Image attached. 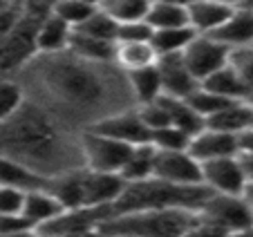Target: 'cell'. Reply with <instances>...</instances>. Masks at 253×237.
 Instances as JSON below:
<instances>
[{"mask_svg": "<svg viewBox=\"0 0 253 237\" xmlns=\"http://www.w3.org/2000/svg\"><path fill=\"white\" fill-rule=\"evenodd\" d=\"M25 96L74 132L128 108H137L126 74L115 63H92L72 52L39 54L14 76Z\"/></svg>", "mask_w": 253, "mask_h": 237, "instance_id": "1", "label": "cell"}, {"mask_svg": "<svg viewBox=\"0 0 253 237\" xmlns=\"http://www.w3.org/2000/svg\"><path fill=\"white\" fill-rule=\"evenodd\" d=\"M79 134L39 103L25 99L18 112L0 123V157L49 179L83 168Z\"/></svg>", "mask_w": 253, "mask_h": 237, "instance_id": "2", "label": "cell"}, {"mask_svg": "<svg viewBox=\"0 0 253 237\" xmlns=\"http://www.w3.org/2000/svg\"><path fill=\"white\" fill-rule=\"evenodd\" d=\"M211 195L204 184L200 186H175L159 181L155 177L137 184H126L119 199L108 208V217L134 213V210H155V208H184L195 213L202 201Z\"/></svg>", "mask_w": 253, "mask_h": 237, "instance_id": "3", "label": "cell"}, {"mask_svg": "<svg viewBox=\"0 0 253 237\" xmlns=\"http://www.w3.org/2000/svg\"><path fill=\"white\" fill-rule=\"evenodd\" d=\"M195 213L184 208H155L115 215L99 224V235L124 237H184Z\"/></svg>", "mask_w": 253, "mask_h": 237, "instance_id": "4", "label": "cell"}, {"mask_svg": "<svg viewBox=\"0 0 253 237\" xmlns=\"http://www.w3.org/2000/svg\"><path fill=\"white\" fill-rule=\"evenodd\" d=\"M20 9L23 14H20L18 25L11 29V34L5 40H0V79H14L27 63H32L39 56L36 32L47 16L29 11L25 7Z\"/></svg>", "mask_w": 253, "mask_h": 237, "instance_id": "5", "label": "cell"}, {"mask_svg": "<svg viewBox=\"0 0 253 237\" xmlns=\"http://www.w3.org/2000/svg\"><path fill=\"white\" fill-rule=\"evenodd\" d=\"M79 143H81L83 168L94 172H121L130 155V148H132L124 141L94 132V130H81Z\"/></svg>", "mask_w": 253, "mask_h": 237, "instance_id": "6", "label": "cell"}, {"mask_svg": "<svg viewBox=\"0 0 253 237\" xmlns=\"http://www.w3.org/2000/svg\"><path fill=\"white\" fill-rule=\"evenodd\" d=\"M195 213L215 224H220L229 233L247 228L253 224V206L247 199V195L211 193Z\"/></svg>", "mask_w": 253, "mask_h": 237, "instance_id": "7", "label": "cell"}, {"mask_svg": "<svg viewBox=\"0 0 253 237\" xmlns=\"http://www.w3.org/2000/svg\"><path fill=\"white\" fill-rule=\"evenodd\" d=\"M153 177L175 186H200L202 163L188 150H155Z\"/></svg>", "mask_w": 253, "mask_h": 237, "instance_id": "8", "label": "cell"}, {"mask_svg": "<svg viewBox=\"0 0 253 237\" xmlns=\"http://www.w3.org/2000/svg\"><path fill=\"white\" fill-rule=\"evenodd\" d=\"M229 52L231 49L224 47L222 43H217L215 38L195 34V38L182 52V58L186 63V67L191 70V74L202 83L213 72H217L220 67H224L229 63Z\"/></svg>", "mask_w": 253, "mask_h": 237, "instance_id": "9", "label": "cell"}, {"mask_svg": "<svg viewBox=\"0 0 253 237\" xmlns=\"http://www.w3.org/2000/svg\"><path fill=\"white\" fill-rule=\"evenodd\" d=\"M202 184L211 193H226V195H244L249 188L247 175L242 170L238 155L220 157L202 163Z\"/></svg>", "mask_w": 253, "mask_h": 237, "instance_id": "10", "label": "cell"}, {"mask_svg": "<svg viewBox=\"0 0 253 237\" xmlns=\"http://www.w3.org/2000/svg\"><path fill=\"white\" fill-rule=\"evenodd\" d=\"M87 130H94V132H99V134L112 137V139H117V141L128 143V146L150 143V130L143 125L137 108H128V110L110 114V117L96 121L94 125H90Z\"/></svg>", "mask_w": 253, "mask_h": 237, "instance_id": "11", "label": "cell"}, {"mask_svg": "<svg viewBox=\"0 0 253 237\" xmlns=\"http://www.w3.org/2000/svg\"><path fill=\"white\" fill-rule=\"evenodd\" d=\"M126 181L119 172L83 170V208H99L108 215V208L119 199Z\"/></svg>", "mask_w": 253, "mask_h": 237, "instance_id": "12", "label": "cell"}, {"mask_svg": "<svg viewBox=\"0 0 253 237\" xmlns=\"http://www.w3.org/2000/svg\"><path fill=\"white\" fill-rule=\"evenodd\" d=\"M157 72L162 81V94L175 99H188L200 87V81L191 74L182 54H168L157 58Z\"/></svg>", "mask_w": 253, "mask_h": 237, "instance_id": "13", "label": "cell"}, {"mask_svg": "<svg viewBox=\"0 0 253 237\" xmlns=\"http://www.w3.org/2000/svg\"><path fill=\"white\" fill-rule=\"evenodd\" d=\"M188 155H193L200 163L211 161V159H220V157L238 155V137L226 132H217L204 125L197 134L191 137L188 143Z\"/></svg>", "mask_w": 253, "mask_h": 237, "instance_id": "14", "label": "cell"}, {"mask_svg": "<svg viewBox=\"0 0 253 237\" xmlns=\"http://www.w3.org/2000/svg\"><path fill=\"white\" fill-rule=\"evenodd\" d=\"M209 36L215 38L217 43H222L229 49L253 43V9H249V7H235L229 14V18L215 29L213 34H209Z\"/></svg>", "mask_w": 253, "mask_h": 237, "instance_id": "15", "label": "cell"}, {"mask_svg": "<svg viewBox=\"0 0 253 237\" xmlns=\"http://www.w3.org/2000/svg\"><path fill=\"white\" fill-rule=\"evenodd\" d=\"M61 213H65V208L58 204V199L45 188V186L25 190L20 215H23L34 228H41V226H45V224H49Z\"/></svg>", "mask_w": 253, "mask_h": 237, "instance_id": "16", "label": "cell"}, {"mask_svg": "<svg viewBox=\"0 0 253 237\" xmlns=\"http://www.w3.org/2000/svg\"><path fill=\"white\" fill-rule=\"evenodd\" d=\"M206 128L217 130V132L226 134H238L247 132L253 128V105L251 101H235V103L222 108L220 112H215L213 117L206 118Z\"/></svg>", "mask_w": 253, "mask_h": 237, "instance_id": "17", "label": "cell"}, {"mask_svg": "<svg viewBox=\"0 0 253 237\" xmlns=\"http://www.w3.org/2000/svg\"><path fill=\"white\" fill-rule=\"evenodd\" d=\"M186 11H188V27L195 34L209 36V34H213L229 18L233 7L220 5L215 0H193L191 5L186 7Z\"/></svg>", "mask_w": 253, "mask_h": 237, "instance_id": "18", "label": "cell"}, {"mask_svg": "<svg viewBox=\"0 0 253 237\" xmlns=\"http://www.w3.org/2000/svg\"><path fill=\"white\" fill-rule=\"evenodd\" d=\"M204 90L213 92V94L222 96V99H229V101H251L253 99V90L247 85L238 76V72L226 63L224 67H220L217 72L204 79L200 83Z\"/></svg>", "mask_w": 253, "mask_h": 237, "instance_id": "19", "label": "cell"}, {"mask_svg": "<svg viewBox=\"0 0 253 237\" xmlns=\"http://www.w3.org/2000/svg\"><path fill=\"white\" fill-rule=\"evenodd\" d=\"M83 170L85 168H74V170L61 172L56 177H49L45 188L58 199V204L65 210L83 208Z\"/></svg>", "mask_w": 253, "mask_h": 237, "instance_id": "20", "label": "cell"}, {"mask_svg": "<svg viewBox=\"0 0 253 237\" xmlns=\"http://www.w3.org/2000/svg\"><path fill=\"white\" fill-rule=\"evenodd\" d=\"M159 103L164 105L168 114V121H170L172 128H179L182 132H186L188 137L197 134L200 130H204L206 121L202 114L195 112L191 103L186 99H175V96H159Z\"/></svg>", "mask_w": 253, "mask_h": 237, "instance_id": "21", "label": "cell"}, {"mask_svg": "<svg viewBox=\"0 0 253 237\" xmlns=\"http://www.w3.org/2000/svg\"><path fill=\"white\" fill-rule=\"evenodd\" d=\"M126 81H128L134 105L153 103L162 96V81H159L157 63L150 67H143V70L126 72Z\"/></svg>", "mask_w": 253, "mask_h": 237, "instance_id": "22", "label": "cell"}, {"mask_svg": "<svg viewBox=\"0 0 253 237\" xmlns=\"http://www.w3.org/2000/svg\"><path fill=\"white\" fill-rule=\"evenodd\" d=\"M72 38V27L65 25L61 18L49 14L36 32V49L39 54H58L65 52Z\"/></svg>", "mask_w": 253, "mask_h": 237, "instance_id": "23", "label": "cell"}, {"mask_svg": "<svg viewBox=\"0 0 253 237\" xmlns=\"http://www.w3.org/2000/svg\"><path fill=\"white\" fill-rule=\"evenodd\" d=\"M115 45L108 40H99V38L85 36V34L72 29V38L67 45V52H72L74 56L83 58V61L92 63H115Z\"/></svg>", "mask_w": 253, "mask_h": 237, "instance_id": "24", "label": "cell"}, {"mask_svg": "<svg viewBox=\"0 0 253 237\" xmlns=\"http://www.w3.org/2000/svg\"><path fill=\"white\" fill-rule=\"evenodd\" d=\"M153 166H155V146L153 143H139V146L130 148V155L119 175L124 177L126 184H137V181H146L153 177Z\"/></svg>", "mask_w": 253, "mask_h": 237, "instance_id": "25", "label": "cell"}, {"mask_svg": "<svg viewBox=\"0 0 253 237\" xmlns=\"http://www.w3.org/2000/svg\"><path fill=\"white\" fill-rule=\"evenodd\" d=\"M157 63V52L150 43H117L115 45V65L121 72L143 70Z\"/></svg>", "mask_w": 253, "mask_h": 237, "instance_id": "26", "label": "cell"}, {"mask_svg": "<svg viewBox=\"0 0 253 237\" xmlns=\"http://www.w3.org/2000/svg\"><path fill=\"white\" fill-rule=\"evenodd\" d=\"M195 38V32L191 27H175V29H155L150 36V45L159 56L168 54H182L186 45Z\"/></svg>", "mask_w": 253, "mask_h": 237, "instance_id": "27", "label": "cell"}, {"mask_svg": "<svg viewBox=\"0 0 253 237\" xmlns=\"http://www.w3.org/2000/svg\"><path fill=\"white\" fill-rule=\"evenodd\" d=\"M146 23L155 29H175L188 27V11L184 5H172V2H153L150 11L146 16Z\"/></svg>", "mask_w": 253, "mask_h": 237, "instance_id": "28", "label": "cell"}, {"mask_svg": "<svg viewBox=\"0 0 253 237\" xmlns=\"http://www.w3.org/2000/svg\"><path fill=\"white\" fill-rule=\"evenodd\" d=\"M45 184H47V179L32 172L29 168L11 161L7 157H0V186H14V188L32 190V188H41Z\"/></svg>", "mask_w": 253, "mask_h": 237, "instance_id": "29", "label": "cell"}, {"mask_svg": "<svg viewBox=\"0 0 253 237\" xmlns=\"http://www.w3.org/2000/svg\"><path fill=\"white\" fill-rule=\"evenodd\" d=\"M150 5H153V0H103L101 9L112 20L124 25V23H134V20H146Z\"/></svg>", "mask_w": 253, "mask_h": 237, "instance_id": "30", "label": "cell"}, {"mask_svg": "<svg viewBox=\"0 0 253 237\" xmlns=\"http://www.w3.org/2000/svg\"><path fill=\"white\" fill-rule=\"evenodd\" d=\"M77 32L85 34V36L99 38V40H108V43H117V32H119V23L112 20L103 9H96L83 25H79Z\"/></svg>", "mask_w": 253, "mask_h": 237, "instance_id": "31", "label": "cell"}, {"mask_svg": "<svg viewBox=\"0 0 253 237\" xmlns=\"http://www.w3.org/2000/svg\"><path fill=\"white\" fill-rule=\"evenodd\" d=\"M96 9H99V7L81 2V0H54L52 14L56 16V18H61L65 25H70L72 29H77L79 25L85 23Z\"/></svg>", "mask_w": 253, "mask_h": 237, "instance_id": "32", "label": "cell"}, {"mask_svg": "<svg viewBox=\"0 0 253 237\" xmlns=\"http://www.w3.org/2000/svg\"><path fill=\"white\" fill-rule=\"evenodd\" d=\"M25 99V90L16 79H0V123L18 112Z\"/></svg>", "mask_w": 253, "mask_h": 237, "instance_id": "33", "label": "cell"}, {"mask_svg": "<svg viewBox=\"0 0 253 237\" xmlns=\"http://www.w3.org/2000/svg\"><path fill=\"white\" fill-rule=\"evenodd\" d=\"M188 103L195 108V112L197 114H202L204 117V121L209 117H213L215 112H220L222 108H226V105H231V103H235V101H229V99H222V96H217V94H213V92H209V90H204V87H197L195 92H193L191 96H188Z\"/></svg>", "mask_w": 253, "mask_h": 237, "instance_id": "34", "label": "cell"}, {"mask_svg": "<svg viewBox=\"0 0 253 237\" xmlns=\"http://www.w3.org/2000/svg\"><path fill=\"white\" fill-rule=\"evenodd\" d=\"M150 143L155 146V150H188L191 137L179 128L166 125V128L150 134Z\"/></svg>", "mask_w": 253, "mask_h": 237, "instance_id": "35", "label": "cell"}, {"mask_svg": "<svg viewBox=\"0 0 253 237\" xmlns=\"http://www.w3.org/2000/svg\"><path fill=\"white\" fill-rule=\"evenodd\" d=\"M229 65L238 72V76L253 90V43L235 47L229 52Z\"/></svg>", "mask_w": 253, "mask_h": 237, "instance_id": "36", "label": "cell"}, {"mask_svg": "<svg viewBox=\"0 0 253 237\" xmlns=\"http://www.w3.org/2000/svg\"><path fill=\"white\" fill-rule=\"evenodd\" d=\"M137 112H139V117H141L143 125L150 130V134L162 130V128H166V125H170L168 114H166V110H164V105L159 103V99L153 101V103L137 105Z\"/></svg>", "mask_w": 253, "mask_h": 237, "instance_id": "37", "label": "cell"}, {"mask_svg": "<svg viewBox=\"0 0 253 237\" xmlns=\"http://www.w3.org/2000/svg\"><path fill=\"white\" fill-rule=\"evenodd\" d=\"M153 27L146 20H134V23L119 25L117 32V43H150Z\"/></svg>", "mask_w": 253, "mask_h": 237, "instance_id": "38", "label": "cell"}, {"mask_svg": "<svg viewBox=\"0 0 253 237\" xmlns=\"http://www.w3.org/2000/svg\"><path fill=\"white\" fill-rule=\"evenodd\" d=\"M184 237H231V233L226 228H222L220 224H215L195 213V217H193L191 226L186 228Z\"/></svg>", "mask_w": 253, "mask_h": 237, "instance_id": "39", "label": "cell"}, {"mask_svg": "<svg viewBox=\"0 0 253 237\" xmlns=\"http://www.w3.org/2000/svg\"><path fill=\"white\" fill-rule=\"evenodd\" d=\"M23 197H25L23 188L0 186V215H20Z\"/></svg>", "mask_w": 253, "mask_h": 237, "instance_id": "40", "label": "cell"}, {"mask_svg": "<svg viewBox=\"0 0 253 237\" xmlns=\"http://www.w3.org/2000/svg\"><path fill=\"white\" fill-rule=\"evenodd\" d=\"M20 14H23L20 5H5V7H0V40H5V38L11 34V29L18 25Z\"/></svg>", "mask_w": 253, "mask_h": 237, "instance_id": "41", "label": "cell"}, {"mask_svg": "<svg viewBox=\"0 0 253 237\" xmlns=\"http://www.w3.org/2000/svg\"><path fill=\"white\" fill-rule=\"evenodd\" d=\"M23 228H34L23 215H0V235L23 231Z\"/></svg>", "mask_w": 253, "mask_h": 237, "instance_id": "42", "label": "cell"}, {"mask_svg": "<svg viewBox=\"0 0 253 237\" xmlns=\"http://www.w3.org/2000/svg\"><path fill=\"white\" fill-rule=\"evenodd\" d=\"M238 155H253V128L238 134Z\"/></svg>", "mask_w": 253, "mask_h": 237, "instance_id": "43", "label": "cell"}, {"mask_svg": "<svg viewBox=\"0 0 253 237\" xmlns=\"http://www.w3.org/2000/svg\"><path fill=\"white\" fill-rule=\"evenodd\" d=\"M240 157V163H242V170L247 175L249 186H253V155H238Z\"/></svg>", "mask_w": 253, "mask_h": 237, "instance_id": "44", "label": "cell"}, {"mask_svg": "<svg viewBox=\"0 0 253 237\" xmlns=\"http://www.w3.org/2000/svg\"><path fill=\"white\" fill-rule=\"evenodd\" d=\"M41 237H101L99 231H81V233H41Z\"/></svg>", "mask_w": 253, "mask_h": 237, "instance_id": "45", "label": "cell"}, {"mask_svg": "<svg viewBox=\"0 0 253 237\" xmlns=\"http://www.w3.org/2000/svg\"><path fill=\"white\" fill-rule=\"evenodd\" d=\"M0 237H41V233L36 228H23V231L7 233V235H0Z\"/></svg>", "mask_w": 253, "mask_h": 237, "instance_id": "46", "label": "cell"}, {"mask_svg": "<svg viewBox=\"0 0 253 237\" xmlns=\"http://www.w3.org/2000/svg\"><path fill=\"white\" fill-rule=\"evenodd\" d=\"M231 237H253V224L247 226V228H240V231H233Z\"/></svg>", "mask_w": 253, "mask_h": 237, "instance_id": "47", "label": "cell"}, {"mask_svg": "<svg viewBox=\"0 0 253 237\" xmlns=\"http://www.w3.org/2000/svg\"><path fill=\"white\" fill-rule=\"evenodd\" d=\"M215 2H220V5H226V7H244V2L247 0H215Z\"/></svg>", "mask_w": 253, "mask_h": 237, "instance_id": "48", "label": "cell"}, {"mask_svg": "<svg viewBox=\"0 0 253 237\" xmlns=\"http://www.w3.org/2000/svg\"><path fill=\"white\" fill-rule=\"evenodd\" d=\"M153 2H172V5H184V7H188L193 0H153Z\"/></svg>", "mask_w": 253, "mask_h": 237, "instance_id": "49", "label": "cell"}, {"mask_svg": "<svg viewBox=\"0 0 253 237\" xmlns=\"http://www.w3.org/2000/svg\"><path fill=\"white\" fill-rule=\"evenodd\" d=\"M244 195H247V199L251 201V206H253V186H249V188H247V193H244Z\"/></svg>", "mask_w": 253, "mask_h": 237, "instance_id": "50", "label": "cell"}, {"mask_svg": "<svg viewBox=\"0 0 253 237\" xmlns=\"http://www.w3.org/2000/svg\"><path fill=\"white\" fill-rule=\"evenodd\" d=\"M81 2H87V5H94V7H101L103 0H81Z\"/></svg>", "mask_w": 253, "mask_h": 237, "instance_id": "51", "label": "cell"}, {"mask_svg": "<svg viewBox=\"0 0 253 237\" xmlns=\"http://www.w3.org/2000/svg\"><path fill=\"white\" fill-rule=\"evenodd\" d=\"M7 2H9V5H23L25 0H7Z\"/></svg>", "mask_w": 253, "mask_h": 237, "instance_id": "52", "label": "cell"}, {"mask_svg": "<svg viewBox=\"0 0 253 237\" xmlns=\"http://www.w3.org/2000/svg\"><path fill=\"white\" fill-rule=\"evenodd\" d=\"M244 7H249V9H253V0H247V2H244Z\"/></svg>", "mask_w": 253, "mask_h": 237, "instance_id": "53", "label": "cell"}, {"mask_svg": "<svg viewBox=\"0 0 253 237\" xmlns=\"http://www.w3.org/2000/svg\"><path fill=\"white\" fill-rule=\"evenodd\" d=\"M5 5H9V2H7V0H0V7H5Z\"/></svg>", "mask_w": 253, "mask_h": 237, "instance_id": "54", "label": "cell"}, {"mask_svg": "<svg viewBox=\"0 0 253 237\" xmlns=\"http://www.w3.org/2000/svg\"><path fill=\"white\" fill-rule=\"evenodd\" d=\"M101 237H124V235H101Z\"/></svg>", "mask_w": 253, "mask_h": 237, "instance_id": "55", "label": "cell"}, {"mask_svg": "<svg viewBox=\"0 0 253 237\" xmlns=\"http://www.w3.org/2000/svg\"><path fill=\"white\" fill-rule=\"evenodd\" d=\"M251 105H253V99H251Z\"/></svg>", "mask_w": 253, "mask_h": 237, "instance_id": "56", "label": "cell"}]
</instances>
